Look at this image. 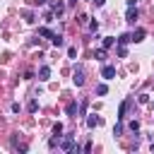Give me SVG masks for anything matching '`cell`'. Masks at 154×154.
<instances>
[{
  "mask_svg": "<svg viewBox=\"0 0 154 154\" xmlns=\"http://www.w3.org/2000/svg\"><path fill=\"white\" fill-rule=\"evenodd\" d=\"M101 77H103V79H113V77H116V67H113V65H103V67H101Z\"/></svg>",
  "mask_w": 154,
  "mask_h": 154,
  "instance_id": "cell-1",
  "label": "cell"
},
{
  "mask_svg": "<svg viewBox=\"0 0 154 154\" xmlns=\"http://www.w3.org/2000/svg\"><path fill=\"white\" fill-rule=\"evenodd\" d=\"M60 147H63L65 152H72V149H75V140H72V135H67V137H63V142H60Z\"/></svg>",
  "mask_w": 154,
  "mask_h": 154,
  "instance_id": "cell-2",
  "label": "cell"
},
{
  "mask_svg": "<svg viewBox=\"0 0 154 154\" xmlns=\"http://www.w3.org/2000/svg\"><path fill=\"white\" fill-rule=\"evenodd\" d=\"M72 82H75L77 87L84 84V72H82V67H75V77H72Z\"/></svg>",
  "mask_w": 154,
  "mask_h": 154,
  "instance_id": "cell-3",
  "label": "cell"
},
{
  "mask_svg": "<svg viewBox=\"0 0 154 154\" xmlns=\"http://www.w3.org/2000/svg\"><path fill=\"white\" fill-rule=\"evenodd\" d=\"M125 19H128V24H135V22H137V7H128Z\"/></svg>",
  "mask_w": 154,
  "mask_h": 154,
  "instance_id": "cell-4",
  "label": "cell"
},
{
  "mask_svg": "<svg viewBox=\"0 0 154 154\" xmlns=\"http://www.w3.org/2000/svg\"><path fill=\"white\" fill-rule=\"evenodd\" d=\"M38 79H41V82H48V79H51V67H48V65H43V67L38 70Z\"/></svg>",
  "mask_w": 154,
  "mask_h": 154,
  "instance_id": "cell-5",
  "label": "cell"
},
{
  "mask_svg": "<svg viewBox=\"0 0 154 154\" xmlns=\"http://www.w3.org/2000/svg\"><path fill=\"white\" fill-rule=\"evenodd\" d=\"M128 106H130V99L120 103V111H118V120H123V118H125V111H128Z\"/></svg>",
  "mask_w": 154,
  "mask_h": 154,
  "instance_id": "cell-6",
  "label": "cell"
},
{
  "mask_svg": "<svg viewBox=\"0 0 154 154\" xmlns=\"http://www.w3.org/2000/svg\"><path fill=\"white\" fill-rule=\"evenodd\" d=\"M87 125H89V128H96V125H101V118H99V116H89V118H87Z\"/></svg>",
  "mask_w": 154,
  "mask_h": 154,
  "instance_id": "cell-7",
  "label": "cell"
},
{
  "mask_svg": "<svg viewBox=\"0 0 154 154\" xmlns=\"http://www.w3.org/2000/svg\"><path fill=\"white\" fill-rule=\"evenodd\" d=\"M38 36H46V38H53V31H51L48 26H41V29H38Z\"/></svg>",
  "mask_w": 154,
  "mask_h": 154,
  "instance_id": "cell-8",
  "label": "cell"
},
{
  "mask_svg": "<svg viewBox=\"0 0 154 154\" xmlns=\"http://www.w3.org/2000/svg\"><path fill=\"white\" fill-rule=\"evenodd\" d=\"M51 10H53L55 14H60V12L65 10V5H63V2H53V5H51Z\"/></svg>",
  "mask_w": 154,
  "mask_h": 154,
  "instance_id": "cell-9",
  "label": "cell"
},
{
  "mask_svg": "<svg viewBox=\"0 0 154 154\" xmlns=\"http://www.w3.org/2000/svg\"><path fill=\"white\" fill-rule=\"evenodd\" d=\"M130 36H132V41H142V38H144V29H137V31L130 34Z\"/></svg>",
  "mask_w": 154,
  "mask_h": 154,
  "instance_id": "cell-10",
  "label": "cell"
},
{
  "mask_svg": "<svg viewBox=\"0 0 154 154\" xmlns=\"http://www.w3.org/2000/svg\"><path fill=\"white\" fill-rule=\"evenodd\" d=\"M51 43H53V46H63L65 41H63V36H60V34H53V38H51Z\"/></svg>",
  "mask_w": 154,
  "mask_h": 154,
  "instance_id": "cell-11",
  "label": "cell"
},
{
  "mask_svg": "<svg viewBox=\"0 0 154 154\" xmlns=\"http://www.w3.org/2000/svg\"><path fill=\"white\" fill-rule=\"evenodd\" d=\"M113 43H116V38H113V36H103V48H111Z\"/></svg>",
  "mask_w": 154,
  "mask_h": 154,
  "instance_id": "cell-12",
  "label": "cell"
},
{
  "mask_svg": "<svg viewBox=\"0 0 154 154\" xmlns=\"http://www.w3.org/2000/svg\"><path fill=\"white\" fill-rule=\"evenodd\" d=\"M26 108H29V113H36V108H38V101H36V99H31Z\"/></svg>",
  "mask_w": 154,
  "mask_h": 154,
  "instance_id": "cell-13",
  "label": "cell"
},
{
  "mask_svg": "<svg viewBox=\"0 0 154 154\" xmlns=\"http://www.w3.org/2000/svg\"><path fill=\"white\" fill-rule=\"evenodd\" d=\"M65 111H67V116H75V113H77V103H75V101H72V103H67V108H65Z\"/></svg>",
  "mask_w": 154,
  "mask_h": 154,
  "instance_id": "cell-14",
  "label": "cell"
},
{
  "mask_svg": "<svg viewBox=\"0 0 154 154\" xmlns=\"http://www.w3.org/2000/svg\"><path fill=\"white\" fill-rule=\"evenodd\" d=\"M128 41H132V36H130V34H123V36H120V38H118V43H123V46H125V43H128Z\"/></svg>",
  "mask_w": 154,
  "mask_h": 154,
  "instance_id": "cell-15",
  "label": "cell"
},
{
  "mask_svg": "<svg viewBox=\"0 0 154 154\" xmlns=\"http://www.w3.org/2000/svg\"><path fill=\"white\" fill-rule=\"evenodd\" d=\"M106 91H108V87H106V84H99V87H96V94H99V96H103Z\"/></svg>",
  "mask_w": 154,
  "mask_h": 154,
  "instance_id": "cell-16",
  "label": "cell"
},
{
  "mask_svg": "<svg viewBox=\"0 0 154 154\" xmlns=\"http://www.w3.org/2000/svg\"><path fill=\"white\" fill-rule=\"evenodd\" d=\"M60 132H63V125H60V123H55V125H53V135H55V137H60Z\"/></svg>",
  "mask_w": 154,
  "mask_h": 154,
  "instance_id": "cell-17",
  "label": "cell"
},
{
  "mask_svg": "<svg viewBox=\"0 0 154 154\" xmlns=\"http://www.w3.org/2000/svg\"><path fill=\"white\" fill-rule=\"evenodd\" d=\"M128 128H130L132 132H137V130H140V123H137V120H130V125H128Z\"/></svg>",
  "mask_w": 154,
  "mask_h": 154,
  "instance_id": "cell-18",
  "label": "cell"
},
{
  "mask_svg": "<svg viewBox=\"0 0 154 154\" xmlns=\"http://www.w3.org/2000/svg\"><path fill=\"white\" fill-rule=\"evenodd\" d=\"M125 53H128V51H125V46H123V43H118V55H120V58H125Z\"/></svg>",
  "mask_w": 154,
  "mask_h": 154,
  "instance_id": "cell-19",
  "label": "cell"
},
{
  "mask_svg": "<svg viewBox=\"0 0 154 154\" xmlns=\"http://www.w3.org/2000/svg\"><path fill=\"white\" fill-rule=\"evenodd\" d=\"M96 58L103 60V58H106V48H99V51H96Z\"/></svg>",
  "mask_w": 154,
  "mask_h": 154,
  "instance_id": "cell-20",
  "label": "cell"
},
{
  "mask_svg": "<svg viewBox=\"0 0 154 154\" xmlns=\"http://www.w3.org/2000/svg\"><path fill=\"white\" fill-rule=\"evenodd\" d=\"M67 55H70V58H75V55H77V48H75V46H70V48H67Z\"/></svg>",
  "mask_w": 154,
  "mask_h": 154,
  "instance_id": "cell-21",
  "label": "cell"
},
{
  "mask_svg": "<svg viewBox=\"0 0 154 154\" xmlns=\"http://www.w3.org/2000/svg\"><path fill=\"white\" fill-rule=\"evenodd\" d=\"M48 0H29V5H46Z\"/></svg>",
  "mask_w": 154,
  "mask_h": 154,
  "instance_id": "cell-22",
  "label": "cell"
},
{
  "mask_svg": "<svg viewBox=\"0 0 154 154\" xmlns=\"http://www.w3.org/2000/svg\"><path fill=\"white\" fill-rule=\"evenodd\" d=\"M103 2H106V0H94V5H96V7H101Z\"/></svg>",
  "mask_w": 154,
  "mask_h": 154,
  "instance_id": "cell-23",
  "label": "cell"
},
{
  "mask_svg": "<svg viewBox=\"0 0 154 154\" xmlns=\"http://www.w3.org/2000/svg\"><path fill=\"white\" fill-rule=\"evenodd\" d=\"M75 2H77V0H70V5H75Z\"/></svg>",
  "mask_w": 154,
  "mask_h": 154,
  "instance_id": "cell-24",
  "label": "cell"
}]
</instances>
